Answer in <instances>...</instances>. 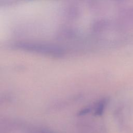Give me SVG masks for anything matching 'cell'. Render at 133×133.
Segmentation results:
<instances>
[{
	"label": "cell",
	"instance_id": "cell-1",
	"mask_svg": "<svg viewBox=\"0 0 133 133\" xmlns=\"http://www.w3.org/2000/svg\"><path fill=\"white\" fill-rule=\"evenodd\" d=\"M104 105H105V101H102L100 103H99L98 107H97L96 111L95 112L96 115H100L102 113Z\"/></svg>",
	"mask_w": 133,
	"mask_h": 133
},
{
	"label": "cell",
	"instance_id": "cell-2",
	"mask_svg": "<svg viewBox=\"0 0 133 133\" xmlns=\"http://www.w3.org/2000/svg\"><path fill=\"white\" fill-rule=\"evenodd\" d=\"M89 111H90V109L89 108H86V109H83V110H81L79 112V115H84L86 113H88Z\"/></svg>",
	"mask_w": 133,
	"mask_h": 133
}]
</instances>
